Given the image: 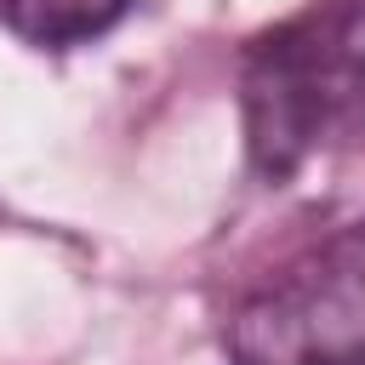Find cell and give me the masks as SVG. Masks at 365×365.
I'll use <instances>...</instances> for the list:
<instances>
[{"label": "cell", "mask_w": 365, "mask_h": 365, "mask_svg": "<svg viewBox=\"0 0 365 365\" xmlns=\"http://www.w3.org/2000/svg\"><path fill=\"white\" fill-rule=\"evenodd\" d=\"M222 342L234 365H365V222L331 228L262 274Z\"/></svg>", "instance_id": "cell-1"}, {"label": "cell", "mask_w": 365, "mask_h": 365, "mask_svg": "<svg viewBox=\"0 0 365 365\" xmlns=\"http://www.w3.org/2000/svg\"><path fill=\"white\" fill-rule=\"evenodd\" d=\"M348 11H319L274 34L251 63V154L274 177H285L314 148L319 125L348 97Z\"/></svg>", "instance_id": "cell-2"}, {"label": "cell", "mask_w": 365, "mask_h": 365, "mask_svg": "<svg viewBox=\"0 0 365 365\" xmlns=\"http://www.w3.org/2000/svg\"><path fill=\"white\" fill-rule=\"evenodd\" d=\"M131 0H0V17L17 40L40 51H68L97 34H108L125 17Z\"/></svg>", "instance_id": "cell-3"}, {"label": "cell", "mask_w": 365, "mask_h": 365, "mask_svg": "<svg viewBox=\"0 0 365 365\" xmlns=\"http://www.w3.org/2000/svg\"><path fill=\"white\" fill-rule=\"evenodd\" d=\"M348 103L365 114V23L348 11Z\"/></svg>", "instance_id": "cell-4"}]
</instances>
